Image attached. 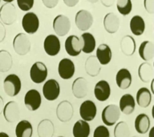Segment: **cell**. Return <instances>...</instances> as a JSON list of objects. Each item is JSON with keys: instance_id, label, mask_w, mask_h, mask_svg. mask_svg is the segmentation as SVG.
I'll list each match as a JSON object with an SVG mask.
<instances>
[{"instance_id": "7a4b0ae2", "label": "cell", "mask_w": 154, "mask_h": 137, "mask_svg": "<svg viewBox=\"0 0 154 137\" xmlns=\"http://www.w3.org/2000/svg\"><path fill=\"white\" fill-rule=\"evenodd\" d=\"M22 83L19 76L16 74H9L5 77L3 82V89L9 97H14L21 90Z\"/></svg>"}, {"instance_id": "f1b7e54d", "label": "cell", "mask_w": 154, "mask_h": 137, "mask_svg": "<svg viewBox=\"0 0 154 137\" xmlns=\"http://www.w3.org/2000/svg\"><path fill=\"white\" fill-rule=\"evenodd\" d=\"M150 119L146 114H140L135 119V129L139 134H145L150 128Z\"/></svg>"}, {"instance_id": "603a6c76", "label": "cell", "mask_w": 154, "mask_h": 137, "mask_svg": "<svg viewBox=\"0 0 154 137\" xmlns=\"http://www.w3.org/2000/svg\"><path fill=\"white\" fill-rule=\"evenodd\" d=\"M37 134L38 137H53L55 134V126L50 119H43L37 127Z\"/></svg>"}, {"instance_id": "ba28073f", "label": "cell", "mask_w": 154, "mask_h": 137, "mask_svg": "<svg viewBox=\"0 0 154 137\" xmlns=\"http://www.w3.org/2000/svg\"><path fill=\"white\" fill-rule=\"evenodd\" d=\"M53 29L58 36H66L71 30V21L64 15H59L53 20Z\"/></svg>"}, {"instance_id": "7bdbcfd3", "label": "cell", "mask_w": 154, "mask_h": 137, "mask_svg": "<svg viewBox=\"0 0 154 137\" xmlns=\"http://www.w3.org/2000/svg\"><path fill=\"white\" fill-rule=\"evenodd\" d=\"M100 2L104 7H111L113 4H114L115 0H100Z\"/></svg>"}, {"instance_id": "4316f807", "label": "cell", "mask_w": 154, "mask_h": 137, "mask_svg": "<svg viewBox=\"0 0 154 137\" xmlns=\"http://www.w3.org/2000/svg\"><path fill=\"white\" fill-rule=\"evenodd\" d=\"M138 76L140 81L144 83H148L153 79L154 70L152 65L148 62L140 64L138 68Z\"/></svg>"}, {"instance_id": "1f68e13d", "label": "cell", "mask_w": 154, "mask_h": 137, "mask_svg": "<svg viewBox=\"0 0 154 137\" xmlns=\"http://www.w3.org/2000/svg\"><path fill=\"white\" fill-rule=\"evenodd\" d=\"M130 30L133 35L141 36L145 30V23L144 19L140 15H134L130 20Z\"/></svg>"}, {"instance_id": "b9f144b4", "label": "cell", "mask_w": 154, "mask_h": 137, "mask_svg": "<svg viewBox=\"0 0 154 137\" xmlns=\"http://www.w3.org/2000/svg\"><path fill=\"white\" fill-rule=\"evenodd\" d=\"M63 2H64V4H66L67 7H75V5L78 4V2H79V0H63Z\"/></svg>"}, {"instance_id": "d4e9b609", "label": "cell", "mask_w": 154, "mask_h": 137, "mask_svg": "<svg viewBox=\"0 0 154 137\" xmlns=\"http://www.w3.org/2000/svg\"><path fill=\"white\" fill-rule=\"evenodd\" d=\"M139 56L144 61H149L154 57V44L152 41H143L138 49Z\"/></svg>"}, {"instance_id": "44dd1931", "label": "cell", "mask_w": 154, "mask_h": 137, "mask_svg": "<svg viewBox=\"0 0 154 137\" xmlns=\"http://www.w3.org/2000/svg\"><path fill=\"white\" fill-rule=\"evenodd\" d=\"M116 82L121 90H127L132 84V74L127 69H120L116 75Z\"/></svg>"}, {"instance_id": "ffe728a7", "label": "cell", "mask_w": 154, "mask_h": 137, "mask_svg": "<svg viewBox=\"0 0 154 137\" xmlns=\"http://www.w3.org/2000/svg\"><path fill=\"white\" fill-rule=\"evenodd\" d=\"M103 27L107 32L114 34L119 30L120 28V19L113 12L106 15L103 18Z\"/></svg>"}, {"instance_id": "ee69618b", "label": "cell", "mask_w": 154, "mask_h": 137, "mask_svg": "<svg viewBox=\"0 0 154 137\" xmlns=\"http://www.w3.org/2000/svg\"><path fill=\"white\" fill-rule=\"evenodd\" d=\"M4 101H3V99H2V96L0 95V115L2 113V111H3V108H4Z\"/></svg>"}, {"instance_id": "30bf717a", "label": "cell", "mask_w": 154, "mask_h": 137, "mask_svg": "<svg viewBox=\"0 0 154 137\" xmlns=\"http://www.w3.org/2000/svg\"><path fill=\"white\" fill-rule=\"evenodd\" d=\"M22 26L26 33L35 34L39 28V19L34 12H27L22 19Z\"/></svg>"}, {"instance_id": "f5cc1de1", "label": "cell", "mask_w": 154, "mask_h": 137, "mask_svg": "<svg viewBox=\"0 0 154 137\" xmlns=\"http://www.w3.org/2000/svg\"><path fill=\"white\" fill-rule=\"evenodd\" d=\"M1 1H2V0H0V2H1Z\"/></svg>"}, {"instance_id": "83f0119b", "label": "cell", "mask_w": 154, "mask_h": 137, "mask_svg": "<svg viewBox=\"0 0 154 137\" xmlns=\"http://www.w3.org/2000/svg\"><path fill=\"white\" fill-rule=\"evenodd\" d=\"M82 42V52L86 54L91 53L96 49V39L89 32H84L80 36Z\"/></svg>"}, {"instance_id": "52a82bcc", "label": "cell", "mask_w": 154, "mask_h": 137, "mask_svg": "<svg viewBox=\"0 0 154 137\" xmlns=\"http://www.w3.org/2000/svg\"><path fill=\"white\" fill-rule=\"evenodd\" d=\"M74 115V108L72 104L67 100L60 102L56 108V116L58 119L62 123L70 121Z\"/></svg>"}, {"instance_id": "e575fe53", "label": "cell", "mask_w": 154, "mask_h": 137, "mask_svg": "<svg viewBox=\"0 0 154 137\" xmlns=\"http://www.w3.org/2000/svg\"><path fill=\"white\" fill-rule=\"evenodd\" d=\"M114 137H130V128L125 121H120L116 124L114 128Z\"/></svg>"}, {"instance_id": "cb8c5ba5", "label": "cell", "mask_w": 154, "mask_h": 137, "mask_svg": "<svg viewBox=\"0 0 154 137\" xmlns=\"http://www.w3.org/2000/svg\"><path fill=\"white\" fill-rule=\"evenodd\" d=\"M84 69L90 77H96L100 72L101 65L99 63L96 56H90L85 61Z\"/></svg>"}, {"instance_id": "ac0fdd59", "label": "cell", "mask_w": 154, "mask_h": 137, "mask_svg": "<svg viewBox=\"0 0 154 137\" xmlns=\"http://www.w3.org/2000/svg\"><path fill=\"white\" fill-rule=\"evenodd\" d=\"M72 94L76 99L85 98L88 94V82L84 77H78L72 86Z\"/></svg>"}, {"instance_id": "f546056e", "label": "cell", "mask_w": 154, "mask_h": 137, "mask_svg": "<svg viewBox=\"0 0 154 137\" xmlns=\"http://www.w3.org/2000/svg\"><path fill=\"white\" fill-rule=\"evenodd\" d=\"M136 101L138 106L142 108L148 107L152 102V94L150 90L146 87H142L138 90L136 97Z\"/></svg>"}, {"instance_id": "484cf974", "label": "cell", "mask_w": 154, "mask_h": 137, "mask_svg": "<svg viewBox=\"0 0 154 137\" xmlns=\"http://www.w3.org/2000/svg\"><path fill=\"white\" fill-rule=\"evenodd\" d=\"M136 41L131 36H124L120 41V49L123 54L127 57H131L136 51Z\"/></svg>"}, {"instance_id": "6da1fadb", "label": "cell", "mask_w": 154, "mask_h": 137, "mask_svg": "<svg viewBox=\"0 0 154 137\" xmlns=\"http://www.w3.org/2000/svg\"><path fill=\"white\" fill-rule=\"evenodd\" d=\"M120 117V109L119 106L115 104H110L105 106L101 114V119L103 123L106 126H109V127L115 125L119 120Z\"/></svg>"}, {"instance_id": "2e32d148", "label": "cell", "mask_w": 154, "mask_h": 137, "mask_svg": "<svg viewBox=\"0 0 154 137\" xmlns=\"http://www.w3.org/2000/svg\"><path fill=\"white\" fill-rule=\"evenodd\" d=\"M74 62L71 59L63 58L60 60L58 65V73L60 77L63 80L71 79L75 74Z\"/></svg>"}, {"instance_id": "7dc6e473", "label": "cell", "mask_w": 154, "mask_h": 137, "mask_svg": "<svg viewBox=\"0 0 154 137\" xmlns=\"http://www.w3.org/2000/svg\"><path fill=\"white\" fill-rule=\"evenodd\" d=\"M0 137H10L6 132H0Z\"/></svg>"}, {"instance_id": "74e56055", "label": "cell", "mask_w": 154, "mask_h": 137, "mask_svg": "<svg viewBox=\"0 0 154 137\" xmlns=\"http://www.w3.org/2000/svg\"><path fill=\"white\" fill-rule=\"evenodd\" d=\"M93 137H110V132L105 126H98L94 130Z\"/></svg>"}, {"instance_id": "8fae6325", "label": "cell", "mask_w": 154, "mask_h": 137, "mask_svg": "<svg viewBox=\"0 0 154 137\" xmlns=\"http://www.w3.org/2000/svg\"><path fill=\"white\" fill-rule=\"evenodd\" d=\"M42 103L40 93L37 90L31 89L26 92L24 96V104L29 111H37Z\"/></svg>"}, {"instance_id": "3957f363", "label": "cell", "mask_w": 154, "mask_h": 137, "mask_svg": "<svg viewBox=\"0 0 154 137\" xmlns=\"http://www.w3.org/2000/svg\"><path fill=\"white\" fill-rule=\"evenodd\" d=\"M48 74V68L41 61L34 63L30 70V77L35 84H40L45 82Z\"/></svg>"}, {"instance_id": "c3c4849f", "label": "cell", "mask_w": 154, "mask_h": 137, "mask_svg": "<svg viewBox=\"0 0 154 137\" xmlns=\"http://www.w3.org/2000/svg\"><path fill=\"white\" fill-rule=\"evenodd\" d=\"M2 1L6 2V3H11L14 0H2Z\"/></svg>"}, {"instance_id": "5b68a950", "label": "cell", "mask_w": 154, "mask_h": 137, "mask_svg": "<svg viewBox=\"0 0 154 137\" xmlns=\"http://www.w3.org/2000/svg\"><path fill=\"white\" fill-rule=\"evenodd\" d=\"M17 10L12 3H5L0 7V19L5 25H11L17 20Z\"/></svg>"}, {"instance_id": "7c38bea8", "label": "cell", "mask_w": 154, "mask_h": 137, "mask_svg": "<svg viewBox=\"0 0 154 137\" xmlns=\"http://www.w3.org/2000/svg\"><path fill=\"white\" fill-rule=\"evenodd\" d=\"M2 113L7 122L10 123H16L20 118V109L19 104L15 101L8 102L7 104H5Z\"/></svg>"}, {"instance_id": "8d00e7d4", "label": "cell", "mask_w": 154, "mask_h": 137, "mask_svg": "<svg viewBox=\"0 0 154 137\" xmlns=\"http://www.w3.org/2000/svg\"><path fill=\"white\" fill-rule=\"evenodd\" d=\"M35 0H17V4L19 9L23 11H27L33 7Z\"/></svg>"}, {"instance_id": "f6af8a7d", "label": "cell", "mask_w": 154, "mask_h": 137, "mask_svg": "<svg viewBox=\"0 0 154 137\" xmlns=\"http://www.w3.org/2000/svg\"><path fill=\"white\" fill-rule=\"evenodd\" d=\"M153 133H154V127H152V128L151 129H150V131H149V137H154Z\"/></svg>"}, {"instance_id": "ab89813d", "label": "cell", "mask_w": 154, "mask_h": 137, "mask_svg": "<svg viewBox=\"0 0 154 137\" xmlns=\"http://www.w3.org/2000/svg\"><path fill=\"white\" fill-rule=\"evenodd\" d=\"M59 1H60V0H42L43 5H44L46 7L50 8V9L56 7L58 5V3H59Z\"/></svg>"}, {"instance_id": "5bb4252c", "label": "cell", "mask_w": 154, "mask_h": 137, "mask_svg": "<svg viewBox=\"0 0 154 137\" xmlns=\"http://www.w3.org/2000/svg\"><path fill=\"white\" fill-rule=\"evenodd\" d=\"M97 114V108L96 104L91 100H86L83 102L79 107V115L82 120L90 122L95 119Z\"/></svg>"}, {"instance_id": "e0dca14e", "label": "cell", "mask_w": 154, "mask_h": 137, "mask_svg": "<svg viewBox=\"0 0 154 137\" xmlns=\"http://www.w3.org/2000/svg\"><path fill=\"white\" fill-rule=\"evenodd\" d=\"M94 94L98 101H107L111 95V87L109 83L104 80L99 81L94 88Z\"/></svg>"}, {"instance_id": "9c48e42d", "label": "cell", "mask_w": 154, "mask_h": 137, "mask_svg": "<svg viewBox=\"0 0 154 137\" xmlns=\"http://www.w3.org/2000/svg\"><path fill=\"white\" fill-rule=\"evenodd\" d=\"M60 94V86L59 82L55 79H49L45 82L43 86V94L48 101H55Z\"/></svg>"}, {"instance_id": "277c9868", "label": "cell", "mask_w": 154, "mask_h": 137, "mask_svg": "<svg viewBox=\"0 0 154 137\" xmlns=\"http://www.w3.org/2000/svg\"><path fill=\"white\" fill-rule=\"evenodd\" d=\"M31 41L25 33H19L13 40L14 52L19 56L26 55L31 50Z\"/></svg>"}, {"instance_id": "d590c367", "label": "cell", "mask_w": 154, "mask_h": 137, "mask_svg": "<svg viewBox=\"0 0 154 137\" xmlns=\"http://www.w3.org/2000/svg\"><path fill=\"white\" fill-rule=\"evenodd\" d=\"M116 7L120 14L122 15H128L132 11V0H117Z\"/></svg>"}, {"instance_id": "7402d4cb", "label": "cell", "mask_w": 154, "mask_h": 137, "mask_svg": "<svg viewBox=\"0 0 154 137\" xmlns=\"http://www.w3.org/2000/svg\"><path fill=\"white\" fill-rule=\"evenodd\" d=\"M96 58L101 65H106L109 64L112 60V53L111 48L106 44H101L96 48Z\"/></svg>"}, {"instance_id": "f35d334b", "label": "cell", "mask_w": 154, "mask_h": 137, "mask_svg": "<svg viewBox=\"0 0 154 137\" xmlns=\"http://www.w3.org/2000/svg\"><path fill=\"white\" fill-rule=\"evenodd\" d=\"M144 6L149 14H154V0H144Z\"/></svg>"}, {"instance_id": "9a60e30c", "label": "cell", "mask_w": 154, "mask_h": 137, "mask_svg": "<svg viewBox=\"0 0 154 137\" xmlns=\"http://www.w3.org/2000/svg\"><path fill=\"white\" fill-rule=\"evenodd\" d=\"M65 50L71 57H77L82 52V42L79 37L75 35L68 36L64 44Z\"/></svg>"}, {"instance_id": "816d5d0a", "label": "cell", "mask_w": 154, "mask_h": 137, "mask_svg": "<svg viewBox=\"0 0 154 137\" xmlns=\"http://www.w3.org/2000/svg\"><path fill=\"white\" fill-rule=\"evenodd\" d=\"M132 137H138V136H132Z\"/></svg>"}, {"instance_id": "d6a6232c", "label": "cell", "mask_w": 154, "mask_h": 137, "mask_svg": "<svg viewBox=\"0 0 154 137\" xmlns=\"http://www.w3.org/2000/svg\"><path fill=\"white\" fill-rule=\"evenodd\" d=\"M16 137H31L33 135V127L27 120H21L15 128Z\"/></svg>"}, {"instance_id": "60d3db41", "label": "cell", "mask_w": 154, "mask_h": 137, "mask_svg": "<svg viewBox=\"0 0 154 137\" xmlns=\"http://www.w3.org/2000/svg\"><path fill=\"white\" fill-rule=\"evenodd\" d=\"M6 34H7V32H6V28H5L4 24L0 21V43H2V41L5 40Z\"/></svg>"}, {"instance_id": "bcb514c9", "label": "cell", "mask_w": 154, "mask_h": 137, "mask_svg": "<svg viewBox=\"0 0 154 137\" xmlns=\"http://www.w3.org/2000/svg\"><path fill=\"white\" fill-rule=\"evenodd\" d=\"M153 85H154V79H152L151 81V94H154Z\"/></svg>"}, {"instance_id": "8992f818", "label": "cell", "mask_w": 154, "mask_h": 137, "mask_svg": "<svg viewBox=\"0 0 154 137\" xmlns=\"http://www.w3.org/2000/svg\"><path fill=\"white\" fill-rule=\"evenodd\" d=\"M75 23L80 31H87L92 26L93 16L91 12L87 10H79L75 14Z\"/></svg>"}, {"instance_id": "681fc988", "label": "cell", "mask_w": 154, "mask_h": 137, "mask_svg": "<svg viewBox=\"0 0 154 137\" xmlns=\"http://www.w3.org/2000/svg\"><path fill=\"white\" fill-rule=\"evenodd\" d=\"M89 2H91V3H96L99 1V0H88Z\"/></svg>"}, {"instance_id": "836d02e7", "label": "cell", "mask_w": 154, "mask_h": 137, "mask_svg": "<svg viewBox=\"0 0 154 137\" xmlns=\"http://www.w3.org/2000/svg\"><path fill=\"white\" fill-rule=\"evenodd\" d=\"M13 65L11 53L7 50H0V72H8Z\"/></svg>"}, {"instance_id": "f907efd6", "label": "cell", "mask_w": 154, "mask_h": 137, "mask_svg": "<svg viewBox=\"0 0 154 137\" xmlns=\"http://www.w3.org/2000/svg\"><path fill=\"white\" fill-rule=\"evenodd\" d=\"M58 137H64V136H62V135H60V136H58Z\"/></svg>"}, {"instance_id": "d6986e66", "label": "cell", "mask_w": 154, "mask_h": 137, "mask_svg": "<svg viewBox=\"0 0 154 137\" xmlns=\"http://www.w3.org/2000/svg\"><path fill=\"white\" fill-rule=\"evenodd\" d=\"M118 106H119L120 112H122L125 115H131L135 111V107H136L135 99L132 94H124L120 98Z\"/></svg>"}, {"instance_id": "4dcf8cb0", "label": "cell", "mask_w": 154, "mask_h": 137, "mask_svg": "<svg viewBox=\"0 0 154 137\" xmlns=\"http://www.w3.org/2000/svg\"><path fill=\"white\" fill-rule=\"evenodd\" d=\"M91 133L90 125L86 121L78 120L75 123L72 129L74 137H88Z\"/></svg>"}, {"instance_id": "4fadbf2b", "label": "cell", "mask_w": 154, "mask_h": 137, "mask_svg": "<svg viewBox=\"0 0 154 137\" xmlns=\"http://www.w3.org/2000/svg\"><path fill=\"white\" fill-rule=\"evenodd\" d=\"M43 48L48 56L55 57L60 53L61 49L60 39L55 35H48L43 41Z\"/></svg>"}]
</instances>
